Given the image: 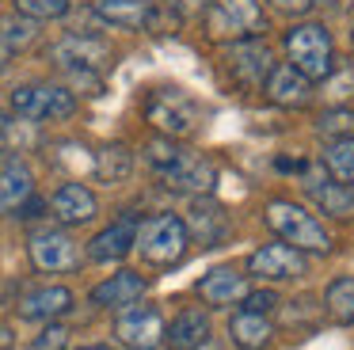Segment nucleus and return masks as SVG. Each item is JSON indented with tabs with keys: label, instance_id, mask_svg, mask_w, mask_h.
<instances>
[{
	"label": "nucleus",
	"instance_id": "obj_1",
	"mask_svg": "<svg viewBox=\"0 0 354 350\" xmlns=\"http://www.w3.org/2000/svg\"><path fill=\"white\" fill-rule=\"evenodd\" d=\"M145 156L153 164V172L164 179V187L183 190V194H209L217 183V167L198 152H187L179 145H171L168 137H156L145 145Z\"/></svg>",
	"mask_w": 354,
	"mask_h": 350
},
{
	"label": "nucleus",
	"instance_id": "obj_2",
	"mask_svg": "<svg viewBox=\"0 0 354 350\" xmlns=\"http://www.w3.org/2000/svg\"><path fill=\"white\" fill-rule=\"evenodd\" d=\"M267 225L282 236V243L297 251H331V232L316 221V213H308L305 205L290 202V198H270L263 210Z\"/></svg>",
	"mask_w": 354,
	"mask_h": 350
},
{
	"label": "nucleus",
	"instance_id": "obj_3",
	"mask_svg": "<svg viewBox=\"0 0 354 350\" xmlns=\"http://www.w3.org/2000/svg\"><path fill=\"white\" fill-rule=\"evenodd\" d=\"M187 221H179L176 213H156V217L141 221L138 225V240L133 248L141 251V259L153 266H176L187 255Z\"/></svg>",
	"mask_w": 354,
	"mask_h": 350
},
{
	"label": "nucleus",
	"instance_id": "obj_4",
	"mask_svg": "<svg viewBox=\"0 0 354 350\" xmlns=\"http://www.w3.org/2000/svg\"><path fill=\"white\" fill-rule=\"evenodd\" d=\"M286 53H290V65L305 80H324L335 68V46H331V35L320 23H301V27H293L286 35Z\"/></svg>",
	"mask_w": 354,
	"mask_h": 350
},
{
	"label": "nucleus",
	"instance_id": "obj_5",
	"mask_svg": "<svg viewBox=\"0 0 354 350\" xmlns=\"http://www.w3.org/2000/svg\"><path fill=\"white\" fill-rule=\"evenodd\" d=\"M145 114H149V122H153L156 129H164L168 137L191 133V129L198 126V118H202L198 103L179 88H156L153 95H149V103H145Z\"/></svg>",
	"mask_w": 354,
	"mask_h": 350
},
{
	"label": "nucleus",
	"instance_id": "obj_6",
	"mask_svg": "<svg viewBox=\"0 0 354 350\" xmlns=\"http://www.w3.org/2000/svg\"><path fill=\"white\" fill-rule=\"evenodd\" d=\"M12 111L27 122H46V118H69L77 111L73 91L57 88V84H24L12 91Z\"/></svg>",
	"mask_w": 354,
	"mask_h": 350
},
{
	"label": "nucleus",
	"instance_id": "obj_7",
	"mask_svg": "<svg viewBox=\"0 0 354 350\" xmlns=\"http://www.w3.org/2000/svg\"><path fill=\"white\" fill-rule=\"evenodd\" d=\"M206 23L217 38H252L267 27L259 0H209Z\"/></svg>",
	"mask_w": 354,
	"mask_h": 350
},
{
	"label": "nucleus",
	"instance_id": "obj_8",
	"mask_svg": "<svg viewBox=\"0 0 354 350\" xmlns=\"http://www.w3.org/2000/svg\"><path fill=\"white\" fill-rule=\"evenodd\" d=\"M115 335L130 350H156L164 342V316L153 304H126L115 316Z\"/></svg>",
	"mask_w": 354,
	"mask_h": 350
},
{
	"label": "nucleus",
	"instance_id": "obj_9",
	"mask_svg": "<svg viewBox=\"0 0 354 350\" xmlns=\"http://www.w3.org/2000/svg\"><path fill=\"white\" fill-rule=\"evenodd\" d=\"M31 263L46 274H65L80 266V248L62 228H39L31 236Z\"/></svg>",
	"mask_w": 354,
	"mask_h": 350
},
{
	"label": "nucleus",
	"instance_id": "obj_10",
	"mask_svg": "<svg viewBox=\"0 0 354 350\" xmlns=\"http://www.w3.org/2000/svg\"><path fill=\"white\" fill-rule=\"evenodd\" d=\"M248 274L263 282H293L305 274V255L290 243H263L248 255Z\"/></svg>",
	"mask_w": 354,
	"mask_h": 350
},
{
	"label": "nucleus",
	"instance_id": "obj_11",
	"mask_svg": "<svg viewBox=\"0 0 354 350\" xmlns=\"http://www.w3.org/2000/svg\"><path fill=\"white\" fill-rule=\"evenodd\" d=\"M229 68L240 84L248 88H263V80L270 76L274 61H270V50L259 42V38H240L236 46L229 50Z\"/></svg>",
	"mask_w": 354,
	"mask_h": 350
},
{
	"label": "nucleus",
	"instance_id": "obj_12",
	"mask_svg": "<svg viewBox=\"0 0 354 350\" xmlns=\"http://www.w3.org/2000/svg\"><path fill=\"white\" fill-rule=\"evenodd\" d=\"M50 53H54V61L62 68H84V73H92V68L107 65L111 46L103 38H92V35H69L62 42H54Z\"/></svg>",
	"mask_w": 354,
	"mask_h": 350
},
{
	"label": "nucleus",
	"instance_id": "obj_13",
	"mask_svg": "<svg viewBox=\"0 0 354 350\" xmlns=\"http://www.w3.org/2000/svg\"><path fill=\"white\" fill-rule=\"evenodd\" d=\"M133 240H138V217L126 213V217L115 221V225H107L103 232L92 236V243H88V259H95V263H118V259L130 255Z\"/></svg>",
	"mask_w": 354,
	"mask_h": 350
},
{
	"label": "nucleus",
	"instance_id": "obj_14",
	"mask_svg": "<svg viewBox=\"0 0 354 350\" xmlns=\"http://www.w3.org/2000/svg\"><path fill=\"white\" fill-rule=\"evenodd\" d=\"M50 205H54V217L62 221V225H88V221L95 217V194L84 187V183H65V187L54 190V198H50Z\"/></svg>",
	"mask_w": 354,
	"mask_h": 350
},
{
	"label": "nucleus",
	"instance_id": "obj_15",
	"mask_svg": "<svg viewBox=\"0 0 354 350\" xmlns=\"http://www.w3.org/2000/svg\"><path fill=\"white\" fill-rule=\"evenodd\" d=\"M145 289H149V282L141 278L138 270H118L92 289V301L100 304V308H126V304H133Z\"/></svg>",
	"mask_w": 354,
	"mask_h": 350
},
{
	"label": "nucleus",
	"instance_id": "obj_16",
	"mask_svg": "<svg viewBox=\"0 0 354 350\" xmlns=\"http://www.w3.org/2000/svg\"><path fill=\"white\" fill-rule=\"evenodd\" d=\"M229 228H232V221H229V213H225L221 205H214V202H194L191 225H187V236H194L202 248H217V243H225Z\"/></svg>",
	"mask_w": 354,
	"mask_h": 350
},
{
	"label": "nucleus",
	"instance_id": "obj_17",
	"mask_svg": "<svg viewBox=\"0 0 354 350\" xmlns=\"http://www.w3.org/2000/svg\"><path fill=\"white\" fill-rule=\"evenodd\" d=\"M244 293H248V282H244V274L232 270V266H214V270L198 282V297L206 304H214V308H225V304L240 301Z\"/></svg>",
	"mask_w": 354,
	"mask_h": 350
},
{
	"label": "nucleus",
	"instance_id": "obj_18",
	"mask_svg": "<svg viewBox=\"0 0 354 350\" xmlns=\"http://www.w3.org/2000/svg\"><path fill=\"white\" fill-rule=\"evenodd\" d=\"M164 339L171 350H198L209 339V316L202 308H183L171 327H164Z\"/></svg>",
	"mask_w": 354,
	"mask_h": 350
},
{
	"label": "nucleus",
	"instance_id": "obj_19",
	"mask_svg": "<svg viewBox=\"0 0 354 350\" xmlns=\"http://www.w3.org/2000/svg\"><path fill=\"white\" fill-rule=\"evenodd\" d=\"M229 339L236 342L240 350H263L274 339V324L267 320V312H248L244 308L229 320Z\"/></svg>",
	"mask_w": 354,
	"mask_h": 350
},
{
	"label": "nucleus",
	"instance_id": "obj_20",
	"mask_svg": "<svg viewBox=\"0 0 354 350\" xmlns=\"http://www.w3.org/2000/svg\"><path fill=\"white\" fill-rule=\"evenodd\" d=\"M73 308V293L65 286H42L19 301V316L24 320H54Z\"/></svg>",
	"mask_w": 354,
	"mask_h": 350
},
{
	"label": "nucleus",
	"instance_id": "obj_21",
	"mask_svg": "<svg viewBox=\"0 0 354 350\" xmlns=\"http://www.w3.org/2000/svg\"><path fill=\"white\" fill-rule=\"evenodd\" d=\"M305 190L316 198L324 213L331 217H354V190L346 183H328V179H316V175H305Z\"/></svg>",
	"mask_w": 354,
	"mask_h": 350
},
{
	"label": "nucleus",
	"instance_id": "obj_22",
	"mask_svg": "<svg viewBox=\"0 0 354 350\" xmlns=\"http://www.w3.org/2000/svg\"><path fill=\"white\" fill-rule=\"evenodd\" d=\"M267 95L278 107H301L308 99V80L293 65H278L267 76Z\"/></svg>",
	"mask_w": 354,
	"mask_h": 350
},
{
	"label": "nucleus",
	"instance_id": "obj_23",
	"mask_svg": "<svg viewBox=\"0 0 354 350\" xmlns=\"http://www.w3.org/2000/svg\"><path fill=\"white\" fill-rule=\"evenodd\" d=\"M92 8H95L100 19L115 23V27H130V30L145 27L149 15H153V4H149V0H95Z\"/></svg>",
	"mask_w": 354,
	"mask_h": 350
},
{
	"label": "nucleus",
	"instance_id": "obj_24",
	"mask_svg": "<svg viewBox=\"0 0 354 350\" xmlns=\"http://www.w3.org/2000/svg\"><path fill=\"white\" fill-rule=\"evenodd\" d=\"M31 194H35V183L24 164H8L0 172V213H19V205Z\"/></svg>",
	"mask_w": 354,
	"mask_h": 350
},
{
	"label": "nucleus",
	"instance_id": "obj_25",
	"mask_svg": "<svg viewBox=\"0 0 354 350\" xmlns=\"http://www.w3.org/2000/svg\"><path fill=\"white\" fill-rule=\"evenodd\" d=\"M130 167H133V156L122 149V145H103L100 152H95V160H92V172H95V179L100 183H122L126 175H130Z\"/></svg>",
	"mask_w": 354,
	"mask_h": 350
},
{
	"label": "nucleus",
	"instance_id": "obj_26",
	"mask_svg": "<svg viewBox=\"0 0 354 350\" xmlns=\"http://www.w3.org/2000/svg\"><path fill=\"white\" fill-rule=\"evenodd\" d=\"M320 164L331 172V179L351 187L354 183V137H335V141H328L320 152Z\"/></svg>",
	"mask_w": 354,
	"mask_h": 350
},
{
	"label": "nucleus",
	"instance_id": "obj_27",
	"mask_svg": "<svg viewBox=\"0 0 354 350\" xmlns=\"http://www.w3.org/2000/svg\"><path fill=\"white\" fill-rule=\"evenodd\" d=\"M35 141H39L35 122L19 118V114L0 111V152H27Z\"/></svg>",
	"mask_w": 354,
	"mask_h": 350
},
{
	"label": "nucleus",
	"instance_id": "obj_28",
	"mask_svg": "<svg viewBox=\"0 0 354 350\" xmlns=\"http://www.w3.org/2000/svg\"><path fill=\"white\" fill-rule=\"evenodd\" d=\"M324 312H328L335 324H354V278H335L324 293Z\"/></svg>",
	"mask_w": 354,
	"mask_h": 350
},
{
	"label": "nucleus",
	"instance_id": "obj_29",
	"mask_svg": "<svg viewBox=\"0 0 354 350\" xmlns=\"http://www.w3.org/2000/svg\"><path fill=\"white\" fill-rule=\"evenodd\" d=\"M35 38V19H19V15H12V19H0V42L8 46L12 53L19 50V46H27Z\"/></svg>",
	"mask_w": 354,
	"mask_h": 350
},
{
	"label": "nucleus",
	"instance_id": "obj_30",
	"mask_svg": "<svg viewBox=\"0 0 354 350\" xmlns=\"http://www.w3.org/2000/svg\"><path fill=\"white\" fill-rule=\"evenodd\" d=\"M16 4L19 15H27V19H62L65 12H69V0H12Z\"/></svg>",
	"mask_w": 354,
	"mask_h": 350
},
{
	"label": "nucleus",
	"instance_id": "obj_31",
	"mask_svg": "<svg viewBox=\"0 0 354 350\" xmlns=\"http://www.w3.org/2000/svg\"><path fill=\"white\" fill-rule=\"evenodd\" d=\"M65 347H69V327L62 324H46L31 342V350H65Z\"/></svg>",
	"mask_w": 354,
	"mask_h": 350
},
{
	"label": "nucleus",
	"instance_id": "obj_32",
	"mask_svg": "<svg viewBox=\"0 0 354 350\" xmlns=\"http://www.w3.org/2000/svg\"><path fill=\"white\" fill-rule=\"evenodd\" d=\"M240 301H244L248 312H270L278 304V297H274V289H248Z\"/></svg>",
	"mask_w": 354,
	"mask_h": 350
},
{
	"label": "nucleus",
	"instance_id": "obj_33",
	"mask_svg": "<svg viewBox=\"0 0 354 350\" xmlns=\"http://www.w3.org/2000/svg\"><path fill=\"white\" fill-rule=\"evenodd\" d=\"M270 4H274L278 12H290V15H305L308 8H313V0H270Z\"/></svg>",
	"mask_w": 354,
	"mask_h": 350
},
{
	"label": "nucleus",
	"instance_id": "obj_34",
	"mask_svg": "<svg viewBox=\"0 0 354 350\" xmlns=\"http://www.w3.org/2000/svg\"><path fill=\"white\" fill-rule=\"evenodd\" d=\"M8 61H12V50L4 42H0V68H8Z\"/></svg>",
	"mask_w": 354,
	"mask_h": 350
},
{
	"label": "nucleus",
	"instance_id": "obj_35",
	"mask_svg": "<svg viewBox=\"0 0 354 350\" xmlns=\"http://www.w3.org/2000/svg\"><path fill=\"white\" fill-rule=\"evenodd\" d=\"M80 350H115V347H107V342H88V347H80Z\"/></svg>",
	"mask_w": 354,
	"mask_h": 350
},
{
	"label": "nucleus",
	"instance_id": "obj_36",
	"mask_svg": "<svg viewBox=\"0 0 354 350\" xmlns=\"http://www.w3.org/2000/svg\"><path fill=\"white\" fill-rule=\"evenodd\" d=\"M198 350H221V347H217V342H214V335H209V339H206V342H202V347H198Z\"/></svg>",
	"mask_w": 354,
	"mask_h": 350
}]
</instances>
